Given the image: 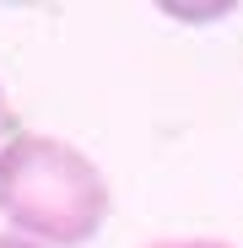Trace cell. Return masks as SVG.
Segmentation results:
<instances>
[{
  "instance_id": "3",
  "label": "cell",
  "mask_w": 243,
  "mask_h": 248,
  "mask_svg": "<svg viewBox=\"0 0 243 248\" xmlns=\"http://www.w3.org/2000/svg\"><path fill=\"white\" fill-rule=\"evenodd\" d=\"M0 248H44V243H32V237H16V232H0Z\"/></svg>"
},
{
  "instance_id": "2",
  "label": "cell",
  "mask_w": 243,
  "mask_h": 248,
  "mask_svg": "<svg viewBox=\"0 0 243 248\" xmlns=\"http://www.w3.org/2000/svg\"><path fill=\"white\" fill-rule=\"evenodd\" d=\"M11 135H22V124H16V108H11V97H6V87H0V146H6Z\"/></svg>"
},
{
  "instance_id": "1",
  "label": "cell",
  "mask_w": 243,
  "mask_h": 248,
  "mask_svg": "<svg viewBox=\"0 0 243 248\" xmlns=\"http://www.w3.org/2000/svg\"><path fill=\"white\" fill-rule=\"evenodd\" d=\"M113 189L103 168L70 140L22 130L0 146V216L16 237L44 248H81L103 232Z\"/></svg>"
},
{
  "instance_id": "4",
  "label": "cell",
  "mask_w": 243,
  "mask_h": 248,
  "mask_svg": "<svg viewBox=\"0 0 243 248\" xmlns=\"http://www.w3.org/2000/svg\"><path fill=\"white\" fill-rule=\"evenodd\" d=\"M151 248H227V243H151Z\"/></svg>"
}]
</instances>
